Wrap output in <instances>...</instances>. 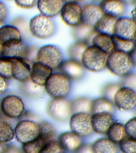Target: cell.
<instances>
[{
    "label": "cell",
    "instance_id": "6da1fadb",
    "mask_svg": "<svg viewBox=\"0 0 136 153\" xmlns=\"http://www.w3.org/2000/svg\"><path fill=\"white\" fill-rule=\"evenodd\" d=\"M133 67L129 53L115 50L107 56L106 68L115 76H125Z\"/></svg>",
    "mask_w": 136,
    "mask_h": 153
},
{
    "label": "cell",
    "instance_id": "7a4b0ae2",
    "mask_svg": "<svg viewBox=\"0 0 136 153\" xmlns=\"http://www.w3.org/2000/svg\"><path fill=\"white\" fill-rule=\"evenodd\" d=\"M70 80L62 73H53L45 84V91L53 99L65 98L70 91Z\"/></svg>",
    "mask_w": 136,
    "mask_h": 153
},
{
    "label": "cell",
    "instance_id": "3957f363",
    "mask_svg": "<svg viewBox=\"0 0 136 153\" xmlns=\"http://www.w3.org/2000/svg\"><path fill=\"white\" fill-rule=\"evenodd\" d=\"M107 56L108 55L96 47L89 45L82 55L81 63L86 70L97 72L106 68Z\"/></svg>",
    "mask_w": 136,
    "mask_h": 153
},
{
    "label": "cell",
    "instance_id": "277c9868",
    "mask_svg": "<svg viewBox=\"0 0 136 153\" xmlns=\"http://www.w3.org/2000/svg\"><path fill=\"white\" fill-rule=\"evenodd\" d=\"M29 29L33 36L44 39L53 34L55 27L51 19L40 14L33 17L30 20Z\"/></svg>",
    "mask_w": 136,
    "mask_h": 153
},
{
    "label": "cell",
    "instance_id": "5b68a950",
    "mask_svg": "<svg viewBox=\"0 0 136 153\" xmlns=\"http://www.w3.org/2000/svg\"><path fill=\"white\" fill-rule=\"evenodd\" d=\"M47 112L55 120L65 121L72 115L71 102L65 98L53 99L48 105Z\"/></svg>",
    "mask_w": 136,
    "mask_h": 153
},
{
    "label": "cell",
    "instance_id": "8992f818",
    "mask_svg": "<svg viewBox=\"0 0 136 153\" xmlns=\"http://www.w3.org/2000/svg\"><path fill=\"white\" fill-rule=\"evenodd\" d=\"M115 107L120 111H127L136 106V91L126 86L120 85L113 97Z\"/></svg>",
    "mask_w": 136,
    "mask_h": 153
},
{
    "label": "cell",
    "instance_id": "52a82bcc",
    "mask_svg": "<svg viewBox=\"0 0 136 153\" xmlns=\"http://www.w3.org/2000/svg\"><path fill=\"white\" fill-rule=\"evenodd\" d=\"M36 61L50 67L52 70L59 67L62 62L60 50L55 45H44L39 49L36 55Z\"/></svg>",
    "mask_w": 136,
    "mask_h": 153
},
{
    "label": "cell",
    "instance_id": "ba28073f",
    "mask_svg": "<svg viewBox=\"0 0 136 153\" xmlns=\"http://www.w3.org/2000/svg\"><path fill=\"white\" fill-rule=\"evenodd\" d=\"M17 141L22 144L36 138L39 132V124L33 121L23 120L18 123L14 129Z\"/></svg>",
    "mask_w": 136,
    "mask_h": 153
},
{
    "label": "cell",
    "instance_id": "9c48e42d",
    "mask_svg": "<svg viewBox=\"0 0 136 153\" xmlns=\"http://www.w3.org/2000/svg\"><path fill=\"white\" fill-rule=\"evenodd\" d=\"M69 126L71 131L80 137L90 135L93 131L91 115L85 112L73 114L70 118Z\"/></svg>",
    "mask_w": 136,
    "mask_h": 153
},
{
    "label": "cell",
    "instance_id": "30bf717a",
    "mask_svg": "<svg viewBox=\"0 0 136 153\" xmlns=\"http://www.w3.org/2000/svg\"><path fill=\"white\" fill-rule=\"evenodd\" d=\"M25 110L23 101L17 96H7L1 102V111L5 117L10 119L20 118L24 112Z\"/></svg>",
    "mask_w": 136,
    "mask_h": 153
},
{
    "label": "cell",
    "instance_id": "8fae6325",
    "mask_svg": "<svg viewBox=\"0 0 136 153\" xmlns=\"http://www.w3.org/2000/svg\"><path fill=\"white\" fill-rule=\"evenodd\" d=\"M82 8L75 1H65L60 11L62 21L68 26L76 27L81 24Z\"/></svg>",
    "mask_w": 136,
    "mask_h": 153
},
{
    "label": "cell",
    "instance_id": "7c38bea8",
    "mask_svg": "<svg viewBox=\"0 0 136 153\" xmlns=\"http://www.w3.org/2000/svg\"><path fill=\"white\" fill-rule=\"evenodd\" d=\"M113 36L128 40L135 41L136 38V25L131 17L122 16L116 21Z\"/></svg>",
    "mask_w": 136,
    "mask_h": 153
},
{
    "label": "cell",
    "instance_id": "4fadbf2b",
    "mask_svg": "<svg viewBox=\"0 0 136 153\" xmlns=\"http://www.w3.org/2000/svg\"><path fill=\"white\" fill-rule=\"evenodd\" d=\"M12 78L21 83L30 80L32 63L27 58L12 60Z\"/></svg>",
    "mask_w": 136,
    "mask_h": 153
},
{
    "label": "cell",
    "instance_id": "5bb4252c",
    "mask_svg": "<svg viewBox=\"0 0 136 153\" xmlns=\"http://www.w3.org/2000/svg\"><path fill=\"white\" fill-rule=\"evenodd\" d=\"M22 34L14 25H6L0 27V45L8 46L22 42Z\"/></svg>",
    "mask_w": 136,
    "mask_h": 153
},
{
    "label": "cell",
    "instance_id": "9a60e30c",
    "mask_svg": "<svg viewBox=\"0 0 136 153\" xmlns=\"http://www.w3.org/2000/svg\"><path fill=\"white\" fill-rule=\"evenodd\" d=\"M91 121L93 131L99 134H104L115 119L112 114L100 112L91 115Z\"/></svg>",
    "mask_w": 136,
    "mask_h": 153
},
{
    "label": "cell",
    "instance_id": "2e32d148",
    "mask_svg": "<svg viewBox=\"0 0 136 153\" xmlns=\"http://www.w3.org/2000/svg\"><path fill=\"white\" fill-rule=\"evenodd\" d=\"M103 15L99 6L94 4H87L82 7L81 24L93 28Z\"/></svg>",
    "mask_w": 136,
    "mask_h": 153
},
{
    "label": "cell",
    "instance_id": "e0dca14e",
    "mask_svg": "<svg viewBox=\"0 0 136 153\" xmlns=\"http://www.w3.org/2000/svg\"><path fill=\"white\" fill-rule=\"evenodd\" d=\"M52 74V69L40 62L32 63L30 80L41 87H44L47 81Z\"/></svg>",
    "mask_w": 136,
    "mask_h": 153
},
{
    "label": "cell",
    "instance_id": "ac0fdd59",
    "mask_svg": "<svg viewBox=\"0 0 136 153\" xmlns=\"http://www.w3.org/2000/svg\"><path fill=\"white\" fill-rule=\"evenodd\" d=\"M98 6L103 15L117 19L123 16L126 10L125 1L119 0L102 1Z\"/></svg>",
    "mask_w": 136,
    "mask_h": 153
},
{
    "label": "cell",
    "instance_id": "d6986e66",
    "mask_svg": "<svg viewBox=\"0 0 136 153\" xmlns=\"http://www.w3.org/2000/svg\"><path fill=\"white\" fill-rule=\"evenodd\" d=\"M58 142L63 150L75 152L81 149L83 144L82 138L72 131H66L61 134Z\"/></svg>",
    "mask_w": 136,
    "mask_h": 153
},
{
    "label": "cell",
    "instance_id": "ffe728a7",
    "mask_svg": "<svg viewBox=\"0 0 136 153\" xmlns=\"http://www.w3.org/2000/svg\"><path fill=\"white\" fill-rule=\"evenodd\" d=\"M30 51L28 46L23 42L9 46L1 47L0 58L4 57L11 60L27 59Z\"/></svg>",
    "mask_w": 136,
    "mask_h": 153
},
{
    "label": "cell",
    "instance_id": "44dd1931",
    "mask_svg": "<svg viewBox=\"0 0 136 153\" xmlns=\"http://www.w3.org/2000/svg\"><path fill=\"white\" fill-rule=\"evenodd\" d=\"M60 71L70 80H77L84 74L83 67L82 64L72 59L62 61L59 67Z\"/></svg>",
    "mask_w": 136,
    "mask_h": 153
},
{
    "label": "cell",
    "instance_id": "7402d4cb",
    "mask_svg": "<svg viewBox=\"0 0 136 153\" xmlns=\"http://www.w3.org/2000/svg\"><path fill=\"white\" fill-rule=\"evenodd\" d=\"M63 4L62 1L40 0L37 2V8L41 15L51 19L60 13Z\"/></svg>",
    "mask_w": 136,
    "mask_h": 153
},
{
    "label": "cell",
    "instance_id": "603a6c76",
    "mask_svg": "<svg viewBox=\"0 0 136 153\" xmlns=\"http://www.w3.org/2000/svg\"><path fill=\"white\" fill-rule=\"evenodd\" d=\"M91 153H118V145L107 137L97 140L90 147Z\"/></svg>",
    "mask_w": 136,
    "mask_h": 153
},
{
    "label": "cell",
    "instance_id": "cb8c5ba5",
    "mask_svg": "<svg viewBox=\"0 0 136 153\" xmlns=\"http://www.w3.org/2000/svg\"><path fill=\"white\" fill-rule=\"evenodd\" d=\"M92 45L96 47L108 55L114 51L112 36L96 33L92 39Z\"/></svg>",
    "mask_w": 136,
    "mask_h": 153
},
{
    "label": "cell",
    "instance_id": "d4e9b609",
    "mask_svg": "<svg viewBox=\"0 0 136 153\" xmlns=\"http://www.w3.org/2000/svg\"><path fill=\"white\" fill-rule=\"evenodd\" d=\"M115 108L112 100L104 97L97 98L92 100L90 114L100 112H107L113 114Z\"/></svg>",
    "mask_w": 136,
    "mask_h": 153
},
{
    "label": "cell",
    "instance_id": "484cf974",
    "mask_svg": "<svg viewBox=\"0 0 136 153\" xmlns=\"http://www.w3.org/2000/svg\"><path fill=\"white\" fill-rule=\"evenodd\" d=\"M117 20L115 18L103 15L94 26L93 30L97 33L112 36L113 29Z\"/></svg>",
    "mask_w": 136,
    "mask_h": 153
},
{
    "label": "cell",
    "instance_id": "4316f807",
    "mask_svg": "<svg viewBox=\"0 0 136 153\" xmlns=\"http://www.w3.org/2000/svg\"><path fill=\"white\" fill-rule=\"evenodd\" d=\"M106 134L107 138L118 144L126 136L124 124L115 120L110 127Z\"/></svg>",
    "mask_w": 136,
    "mask_h": 153
},
{
    "label": "cell",
    "instance_id": "83f0119b",
    "mask_svg": "<svg viewBox=\"0 0 136 153\" xmlns=\"http://www.w3.org/2000/svg\"><path fill=\"white\" fill-rule=\"evenodd\" d=\"M88 46V43L84 41H78L74 43L68 50L70 59L81 63L82 55Z\"/></svg>",
    "mask_w": 136,
    "mask_h": 153
},
{
    "label": "cell",
    "instance_id": "f1b7e54d",
    "mask_svg": "<svg viewBox=\"0 0 136 153\" xmlns=\"http://www.w3.org/2000/svg\"><path fill=\"white\" fill-rule=\"evenodd\" d=\"M92 100L85 97H81L71 102L72 114L79 112L90 114Z\"/></svg>",
    "mask_w": 136,
    "mask_h": 153
},
{
    "label": "cell",
    "instance_id": "f546056e",
    "mask_svg": "<svg viewBox=\"0 0 136 153\" xmlns=\"http://www.w3.org/2000/svg\"><path fill=\"white\" fill-rule=\"evenodd\" d=\"M15 137V132L11 124L5 121L0 120V143L11 142Z\"/></svg>",
    "mask_w": 136,
    "mask_h": 153
},
{
    "label": "cell",
    "instance_id": "4dcf8cb0",
    "mask_svg": "<svg viewBox=\"0 0 136 153\" xmlns=\"http://www.w3.org/2000/svg\"><path fill=\"white\" fill-rule=\"evenodd\" d=\"M39 132L38 136L44 140L47 143L55 140L57 134L53 126L46 121L39 124Z\"/></svg>",
    "mask_w": 136,
    "mask_h": 153
},
{
    "label": "cell",
    "instance_id": "1f68e13d",
    "mask_svg": "<svg viewBox=\"0 0 136 153\" xmlns=\"http://www.w3.org/2000/svg\"><path fill=\"white\" fill-rule=\"evenodd\" d=\"M114 45V51H118L129 53L134 48L135 43V41L126 40L112 36Z\"/></svg>",
    "mask_w": 136,
    "mask_h": 153
},
{
    "label": "cell",
    "instance_id": "d6a6232c",
    "mask_svg": "<svg viewBox=\"0 0 136 153\" xmlns=\"http://www.w3.org/2000/svg\"><path fill=\"white\" fill-rule=\"evenodd\" d=\"M46 142L39 136L32 142L22 144V149L24 153H39Z\"/></svg>",
    "mask_w": 136,
    "mask_h": 153
},
{
    "label": "cell",
    "instance_id": "836d02e7",
    "mask_svg": "<svg viewBox=\"0 0 136 153\" xmlns=\"http://www.w3.org/2000/svg\"><path fill=\"white\" fill-rule=\"evenodd\" d=\"M117 145L121 153H136V139L126 136Z\"/></svg>",
    "mask_w": 136,
    "mask_h": 153
},
{
    "label": "cell",
    "instance_id": "e575fe53",
    "mask_svg": "<svg viewBox=\"0 0 136 153\" xmlns=\"http://www.w3.org/2000/svg\"><path fill=\"white\" fill-rule=\"evenodd\" d=\"M12 60L4 57L0 58V75L7 80L12 78Z\"/></svg>",
    "mask_w": 136,
    "mask_h": 153
},
{
    "label": "cell",
    "instance_id": "d590c367",
    "mask_svg": "<svg viewBox=\"0 0 136 153\" xmlns=\"http://www.w3.org/2000/svg\"><path fill=\"white\" fill-rule=\"evenodd\" d=\"M24 84L25 90L28 95L35 97H40L44 94V87H41L33 83L29 80Z\"/></svg>",
    "mask_w": 136,
    "mask_h": 153
},
{
    "label": "cell",
    "instance_id": "8d00e7d4",
    "mask_svg": "<svg viewBox=\"0 0 136 153\" xmlns=\"http://www.w3.org/2000/svg\"><path fill=\"white\" fill-rule=\"evenodd\" d=\"M75 27L76 28L75 31V36L77 38L78 41L86 42L87 38H89L94 32L93 28L87 27L81 24Z\"/></svg>",
    "mask_w": 136,
    "mask_h": 153
},
{
    "label": "cell",
    "instance_id": "74e56055",
    "mask_svg": "<svg viewBox=\"0 0 136 153\" xmlns=\"http://www.w3.org/2000/svg\"><path fill=\"white\" fill-rule=\"evenodd\" d=\"M63 151L58 141L54 140L47 143L39 153H63Z\"/></svg>",
    "mask_w": 136,
    "mask_h": 153
},
{
    "label": "cell",
    "instance_id": "f35d334b",
    "mask_svg": "<svg viewBox=\"0 0 136 153\" xmlns=\"http://www.w3.org/2000/svg\"><path fill=\"white\" fill-rule=\"evenodd\" d=\"M124 125L126 136L136 139V116L130 118Z\"/></svg>",
    "mask_w": 136,
    "mask_h": 153
},
{
    "label": "cell",
    "instance_id": "ab89813d",
    "mask_svg": "<svg viewBox=\"0 0 136 153\" xmlns=\"http://www.w3.org/2000/svg\"><path fill=\"white\" fill-rule=\"evenodd\" d=\"M120 86L118 84L112 83L107 85L103 89V97L107 98L113 101V97L116 92Z\"/></svg>",
    "mask_w": 136,
    "mask_h": 153
},
{
    "label": "cell",
    "instance_id": "60d3db41",
    "mask_svg": "<svg viewBox=\"0 0 136 153\" xmlns=\"http://www.w3.org/2000/svg\"><path fill=\"white\" fill-rule=\"evenodd\" d=\"M122 77L120 85L126 86L136 91V74L131 72Z\"/></svg>",
    "mask_w": 136,
    "mask_h": 153
},
{
    "label": "cell",
    "instance_id": "b9f144b4",
    "mask_svg": "<svg viewBox=\"0 0 136 153\" xmlns=\"http://www.w3.org/2000/svg\"><path fill=\"white\" fill-rule=\"evenodd\" d=\"M36 1L35 0H17L14 3L18 7L22 9H30L35 5Z\"/></svg>",
    "mask_w": 136,
    "mask_h": 153
},
{
    "label": "cell",
    "instance_id": "7bdbcfd3",
    "mask_svg": "<svg viewBox=\"0 0 136 153\" xmlns=\"http://www.w3.org/2000/svg\"><path fill=\"white\" fill-rule=\"evenodd\" d=\"M8 16V9L3 2L0 1V25L3 23Z\"/></svg>",
    "mask_w": 136,
    "mask_h": 153
},
{
    "label": "cell",
    "instance_id": "ee69618b",
    "mask_svg": "<svg viewBox=\"0 0 136 153\" xmlns=\"http://www.w3.org/2000/svg\"><path fill=\"white\" fill-rule=\"evenodd\" d=\"M8 87L7 80L0 75V95L3 94L7 90Z\"/></svg>",
    "mask_w": 136,
    "mask_h": 153
},
{
    "label": "cell",
    "instance_id": "f6af8a7d",
    "mask_svg": "<svg viewBox=\"0 0 136 153\" xmlns=\"http://www.w3.org/2000/svg\"><path fill=\"white\" fill-rule=\"evenodd\" d=\"M133 66H136V44L133 50L129 53Z\"/></svg>",
    "mask_w": 136,
    "mask_h": 153
},
{
    "label": "cell",
    "instance_id": "bcb514c9",
    "mask_svg": "<svg viewBox=\"0 0 136 153\" xmlns=\"http://www.w3.org/2000/svg\"><path fill=\"white\" fill-rule=\"evenodd\" d=\"M130 15H131L130 17L136 25V5L131 11Z\"/></svg>",
    "mask_w": 136,
    "mask_h": 153
},
{
    "label": "cell",
    "instance_id": "7dc6e473",
    "mask_svg": "<svg viewBox=\"0 0 136 153\" xmlns=\"http://www.w3.org/2000/svg\"><path fill=\"white\" fill-rule=\"evenodd\" d=\"M4 153H21L19 151L15 149H8V150H4Z\"/></svg>",
    "mask_w": 136,
    "mask_h": 153
},
{
    "label": "cell",
    "instance_id": "c3c4849f",
    "mask_svg": "<svg viewBox=\"0 0 136 153\" xmlns=\"http://www.w3.org/2000/svg\"><path fill=\"white\" fill-rule=\"evenodd\" d=\"M4 148L2 146V144L0 143V153H4Z\"/></svg>",
    "mask_w": 136,
    "mask_h": 153
},
{
    "label": "cell",
    "instance_id": "681fc988",
    "mask_svg": "<svg viewBox=\"0 0 136 153\" xmlns=\"http://www.w3.org/2000/svg\"><path fill=\"white\" fill-rule=\"evenodd\" d=\"M1 46L0 45V55H1Z\"/></svg>",
    "mask_w": 136,
    "mask_h": 153
},
{
    "label": "cell",
    "instance_id": "f907efd6",
    "mask_svg": "<svg viewBox=\"0 0 136 153\" xmlns=\"http://www.w3.org/2000/svg\"><path fill=\"white\" fill-rule=\"evenodd\" d=\"M0 110H1V102H0Z\"/></svg>",
    "mask_w": 136,
    "mask_h": 153
},
{
    "label": "cell",
    "instance_id": "816d5d0a",
    "mask_svg": "<svg viewBox=\"0 0 136 153\" xmlns=\"http://www.w3.org/2000/svg\"></svg>",
    "mask_w": 136,
    "mask_h": 153
}]
</instances>
